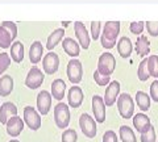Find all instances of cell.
<instances>
[{
  "label": "cell",
  "instance_id": "cell-2",
  "mask_svg": "<svg viewBox=\"0 0 158 142\" xmlns=\"http://www.w3.org/2000/svg\"><path fill=\"white\" fill-rule=\"evenodd\" d=\"M117 109H118V113L123 119H132L133 113H135V101H133L132 96L129 94H120L117 99Z\"/></svg>",
  "mask_w": 158,
  "mask_h": 142
},
{
  "label": "cell",
  "instance_id": "cell-13",
  "mask_svg": "<svg viewBox=\"0 0 158 142\" xmlns=\"http://www.w3.org/2000/svg\"><path fill=\"white\" fill-rule=\"evenodd\" d=\"M74 32H75V36L79 41V45L85 49V50H87L90 47V36H88V32L85 26V24L81 21L74 22Z\"/></svg>",
  "mask_w": 158,
  "mask_h": 142
},
{
  "label": "cell",
  "instance_id": "cell-41",
  "mask_svg": "<svg viewBox=\"0 0 158 142\" xmlns=\"http://www.w3.org/2000/svg\"><path fill=\"white\" fill-rule=\"evenodd\" d=\"M69 24H70V22H69V21H65V22H62V25H63V28H66V26L69 25Z\"/></svg>",
  "mask_w": 158,
  "mask_h": 142
},
{
  "label": "cell",
  "instance_id": "cell-33",
  "mask_svg": "<svg viewBox=\"0 0 158 142\" xmlns=\"http://www.w3.org/2000/svg\"><path fill=\"white\" fill-rule=\"evenodd\" d=\"M94 79H95V82H96L98 86H102V87H103V86H107V84H110V83H111V76L102 75L98 70L94 72Z\"/></svg>",
  "mask_w": 158,
  "mask_h": 142
},
{
  "label": "cell",
  "instance_id": "cell-5",
  "mask_svg": "<svg viewBox=\"0 0 158 142\" xmlns=\"http://www.w3.org/2000/svg\"><path fill=\"white\" fill-rule=\"evenodd\" d=\"M67 78L73 84H78V83L82 82V76H83V67L81 61L73 58L70 59V62L67 63V70H66Z\"/></svg>",
  "mask_w": 158,
  "mask_h": 142
},
{
  "label": "cell",
  "instance_id": "cell-15",
  "mask_svg": "<svg viewBox=\"0 0 158 142\" xmlns=\"http://www.w3.org/2000/svg\"><path fill=\"white\" fill-rule=\"evenodd\" d=\"M67 100H69V105L71 108H79L83 103V91L81 87L78 86H73L69 90L67 94Z\"/></svg>",
  "mask_w": 158,
  "mask_h": 142
},
{
  "label": "cell",
  "instance_id": "cell-7",
  "mask_svg": "<svg viewBox=\"0 0 158 142\" xmlns=\"http://www.w3.org/2000/svg\"><path fill=\"white\" fill-rule=\"evenodd\" d=\"M24 122L29 126L32 130H38L41 128V116L36 108L28 105L24 108Z\"/></svg>",
  "mask_w": 158,
  "mask_h": 142
},
{
  "label": "cell",
  "instance_id": "cell-14",
  "mask_svg": "<svg viewBox=\"0 0 158 142\" xmlns=\"http://www.w3.org/2000/svg\"><path fill=\"white\" fill-rule=\"evenodd\" d=\"M6 128H7V133L11 137H19L24 129V121L21 120V117L13 116L8 120Z\"/></svg>",
  "mask_w": 158,
  "mask_h": 142
},
{
  "label": "cell",
  "instance_id": "cell-21",
  "mask_svg": "<svg viewBox=\"0 0 158 142\" xmlns=\"http://www.w3.org/2000/svg\"><path fill=\"white\" fill-rule=\"evenodd\" d=\"M42 54H44V46L40 41H34L32 43L31 49H29V59L33 65H36L42 59Z\"/></svg>",
  "mask_w": 158,
  "mask_h": 142
},
{
  "label": "cell",
  "instance_id": "cell-17",
  "mask_svg": "<svg viewBox=\"0 0 158 142\" xmlns=\"http://www.w3.org/2000/svg\"><path fill=\"white\" fill-rule=\"evenodd\" d=\"M133 126L137 129L138 133H144L152 126L150 124V119L148 117L145 113H137L133 116Z\"/></svg>",
  "mask_w": 158,
  "mask_h": 142
},
{
  "label": "cell",
  "instance_id": "cell-18",
  "mask_svg": "<svg viewBox=\"0 0 158 142\" xmlns=\"http://www.w3.org/2000/svg\"><path fill=\"white\" fill-rule=\"evenodd\" d=\"M62 47H63V51H65L67 55L73 57V58L78 57V55H79V51H81L79 43H78L75 40H74V38H71V37H66V38H63Z\"/></svg>",
  "mask_w": 158,
  "mask_h": 142
},
{
  "label": "cell",
  "instance_id": "cell-31",
  "mask_svg": "<svg viewBox=\"0 0 158 142\" xmlns=\"http://www.w3.org/2000/svg\"><path fill=\"white\" fill-rule=\"evenodd\" d=\"M156 130H154V126H150L146 132L141 134V142H156Z\"/></svg>",
  "mask_w": 158,
  "mask_h": 142
},
{
  "label": "cell",
  "instance_id": "cell-36",
  "mask_svg": "<svg viewBox=\"0 0 158 142\" xmlns=\"http://www.w3.org/2000/svg\"><path fill=\"white\" fill-rule=\"evenodd\" d=\"M146 24V30L152 37H158V21H148Z\"/></svg>",
  "mask_w": 158,
  "mask_h": 142
},
{
  "label": "cell",
  "instance_id": "cell-40",
  "mask_svg": "<svg viewBox=\"0 0 158 142\" xmlns=\"http://www.w3.org/2000/svg\"><path fill=\"white\" fill-rule=\"evenodd\" d=\"M150 99L158 103V80H154L150 84Z\"/></svg>",
  "mask_w": 158,
  "mask_h": 142
},
{
  "label": "cell",
  "instance_id": "cell-16",
  "mask_svg": "<svg viewBox=\"0 0 158 142\" xmlns=\"http://www.w3.org/2000/svg\"><path fill=\"white\" fill-rule=\"evenodd\" d=\"M13 116H17V108L16 105L11 101L3 103L2 107H0V122L3 125H7L8 120Z\"/></svg>",
  "mask_w": 158,
  "mask_h": 142
},
{
  "label": "cell",
  "instance_id": "cell-28",
  "mask_svg": "<svg viewBox=\"0 0 158 142\" xmlns=\"http://www.w3.org/2000/svg\"><path fill=\"white\" fill-rule=\"evenodd\" d=\"M12 41H13V38L11 36V33L4 26H0V47H3V49L11 47Z\"/></svg>",
  "mask_w": 158,
  "mask_h": 142
},
{
  "label": "cell",
  "instance_id": "cell-19",
  "mask_svg": "<svg viewBox=\"0 0 158 142\" xmlns=\"http://www.w3.org/2000/svg\"><path fill=\"white\" fill-rule=\"evenodd\" d=\"M66 94V83L62 79H56L52 83V96L53 99L61 101Z\"/></svg>",
  "mask_w": 158,
  "mask_h": 142
},
{
  "label": "cell",
  "instance_id": "cell-10",
  "mask_svg": "<svg viewBox=\"0 0 158 142\" xmlns=\"http://www.w3.org/2000/svg\"><path fill=\"white\" fill-rule=\"evenodd\" d=\"M92 112H94V116H95L96 122L106 121V103L102 96L99 95L92 96Z\"/></svg>",
  "mask_w": 158,
  "mask_h": 142
},
{
  "label": "cell",
  "instance_id": "cell-25",
  "mask_svg": "<svg viewBox=\"0 0 158 142\" xmlns=\"http://www.w3.org/2000/svg\"><path fill=\"white\" fill-rule=\"evenodd\" d=\"M136 103H137V107L142 112L149 111V108H150V95H148L144 91H137L136 92Z\"/></svg>",
  "mask_w": 158,
  "mask_h": 142
},
{
  "label": "cell",
  "instance_id": "cell-27",
  "mask_svg": "<svg viewBox=\"0 0 158 142\" xmlns=\"http://www.w3.org/2000/svg\"><path fill=\"white\" fill-rule=\"evenodd\" d=\"M118 137H120V140L123 142H136L137 141L135 132L127 125L120 126V129H118Z\"/></svg>",
  "mask_w": 158,
  "mask_h": 142
},
{
  "label": "cell",
  "instance_id": "cell-38",
  "mask_svg": "<svg viewBox=\"0 0 158 142\" xmlns=\"http://www.w3.org/2000/svg\"><path fill=\"white\" fill-rule=\"evenodd\" d=\"M100 26L102 24L99 21H92L91 22V37L92 40H98L99 37H100Z\"/></svg>",
  "mask_w": 158,
  "mask_h": 142
},
{
  "label": "cell",
  "instance_id": "cell-8",
  "mask_svg": "<svg viewBox=\"0 0 158 142\" xmlns=\"http://www.w3.org/2000/svg\"><path fill=\"white\" fill-rule=\"evenodd\" d=\"M44 79H45V75L42 74V71L38 67L34 66L29 70L28 75L25 78V86L28 88H31V90H37L38 87L42 86Z\"/></svg>",
  "mask_w": 158,
  "mask_h": 142
},
{
  "label": "cell",
  "instance_id": "cell-22",
  "mask_svg": "<svg viewBox=\"0 0 158 142\" xmlns=\"http://www.w3.org/2000/svg\"><path fill=\"white\" fill-rule=\"evenodd\" d=\"M13 91V78L11 75H3L0 78V96L7 97Z\"/></svg>",
  "mask_w": 158,
  "mask_h": 142
},
{
  "label": "cell",
  "instance_id": "cell-12",
  "mask_svg": "<svg viewBox=\"0 0 158 142\" xmlns=\"http://www.w3.org/2000/svg\"><path fill=\"white\" fill-rule=\"evenodd\" d=\"M52 99H53L52 94L50 92H48V91H45V90H42L37 95V109L42 116H45V115H48L49 112H50Z\"/></svg>",
  "mask_w": 158,
  "mask_h": 142
},
{
  "label": "cell",
  "instance_id": "cell-1",
  "mask_svg": "<svg viewBox=\"0 0 158 142\" xmlns=\"http://www.w3.org/2000/svg\"><path fill=\"white\" fill-rule=\"evenodd\" d=\"M120 33V22L118 21H108L104 24L103 34L100 36L102 46L104 49H112L116 45V38Z\"/></svg>",
  "mask_w": 158,
  "mask_h": 142
},
{
  "label": "cell",
  "instance_id": "cell-20",
  "mask_svg": "<svg viewBox=\"0 0 158 142\" xmlns=\"http://www.w3.org/2000/svg\"><path fill=\"white\" fill-rule=\"evenodd\" d=\"M117 51L123 58H129L133 51V45H132L131 38L121 37L117 42Z\"/></svg>",
  "mask_w": 158,
  "mask_h": 142
},
{
  "label": "cell",
  "instance_id": "cell-39",
  "mask_svg": "<svg viewBox=\"0 0 158 142\" xmlns=\"http://www.w3.org/2000/svg\"><path fill=\"white\" fill-rule=\"evenodd\" d=\"M103 142H118V138L113 130H107L103 134Z\"/></svg>",
  "mask_w": 158,
  "mask_h": 142
},
{
  "label": "cell",
  "instance_id": "cell-3",
  "mask_svg": "<svg viewBox=\"0 0 158 142\" xmlns=\"http://www.w3.org/2000/svg\"><path fill=\"white\" fill-rule=\"evenodd\" d=\"M54 122L59 129H66L69 126L70 124V109H69L67 104L59 101L54 107Z\"/></svg>",
  "mask_w": 158,
  "mask_h": 142
},
{
  "label": "cell",
  "instance_id": "cell-37",
  "mask_svg": "<svg viewBox=\"0 0 158 142\" xmlns=\"http://www.w3.org/2000/svg\"><path fill=\"white\" fill-rule=\"evenodd\" d=\"M2 26H4L9 33H11V36H12L13 40L17 37V26H16V24H15V22H12V21H3Z\"/></svg>",
  "mask_w": 158,
  "mask_h": 142
},
{
  "label": "cell",
  "instance_id": "cell-30",
  "mask_svg": "<svg viewBox=\"0 0 158 142\" xmlns=\"http://www.w3.org/2000/svg\"><path fill=\"white\" fill-rule=\"evenodd\" d=\"M148 68H149L150 76L158 78V55L148 57Z\"/></svg>",
  "mask_w": 158,
  "mask_h": 142
},
{
  "label": "cell",
  "instance_id": "cell-24",
  "mask_svg": "<svg viewBox=\"0 0 158 142\" xmlns=\"http://www.w3.org/2000/svg\"><path fill=\"white\" fill-rule=\"evenodd\" d=\"M150 42L149 40H148V37L146 36H140L137 38V41H136V51H137V54L138 55H141V57H145L148 55L150 53Z\"/></svg>",
  "mask_w": 158,
  "mask_h": 142
},
{
  "label": "cell",
  "instance_id": "cell-11",
  "mask_svg": "<svg viewBox=\"0 0 158 142\" xmlns=\"http://www.w3.org/2000/svg\"><path fill=\"white\" fill-rule=\"evenodd\" d=\"M58 66H59L58 54L50 51V53H48V54L44 57V59H42V68H44V71H45V74H48V75L56 74L57 70H58Z\"/></svg>",
  "mask_w": 158,
  "mask_h": 142
},
{
  "label": "cell",
  "instance_id": "cell-35",
  "mask_svg": "<svg viewBox=\"0 0 158 142\" xmlns=\"http://www.w3.org/2000/svg\"><path fill=\"white\" fill-rule=\"evenodd\" d=\"M144 28H145V22H142V21H135V22H132L131 25H129V30L131 33L133 34H141L142 32H144Z\"/></svg>",
  "mask_w": 158,
  "mask_h": 142
},
{
  "label": "cell",
  "instance_id": "cell-34",
  "mask_svg": "<svg viewBox=\"0 0 158 142\" xmlns=\"http://www.w3.org/2000/svg\"><path fill=\"white\" fill-rule=\"evenodd\" d=\"M9 65H11V57H9V54L2 53L0 54V75L9 67Z\"/></svg>",
  "mask_w": 158,
  "mask_h": 142
},
{
  "label": "cell",
  "instance_id": "cell-9",
  "mask_svg": "<svg viewBox=\"0 0 158 142\" xmlns=\"http://www.w3.org/2000/svg\"><path fill=\"white\" fill-rule=\"evenodd\" d=\"M118 96H120V83L117 80H113L106 88V94H104V97H103L106 107H112L117 101Z\"/></svg>",
  "mask_w": 158,
  "mask_h": 142
},
{
  "label": "cell",
  "instance_id": "cell-43",
  "mask_svg": "<svg viewBox=\"0 0 158 142\" xmlns=\"http://www.w3.org/2000/svg\"><path fill=\"white\" fill-rule=\"evenodd\" d=\"M0 107H2V105H0Z\"/></svg>",
  "mask_w": 158,
  "mask_h": 142
},
{
  "label": "cell",
  "instance_id": "cell-23",
  "mask_svg": "<svg viewBox=\"0 0 158 142\" xmlns=\"http://www.w3.org/2000/svg\"><path fill=\"white\" fill-rule=\"evenodd\" d=\"M63 36H65V30H63V28H59V29L53 30V33L48 37L46 47L49 49V50H53V49L63 40Z\"/></svg>",
  "mask_w": 158,
  "mask_h": 142
},
{
  "label": "cell",
  "instance_id": "cell-42",
  "mask_svg": "<svg viewBox=\"0 0 158 142\" xmlns=\"http://www.w3.org/2000/svg\"><path fill=\"white\" fill-rule=\"evenodd\" d=\"M9 142H20V141H17V140H11Z\"/></svg>",
  "mask_w": 158,
  "mask_h": 142
},
{
  "label": "cell",
  "instance_id": "cell-32",
  "mask_svg": "<svg viewBox=\"0 0 158 142\" xmlns=\"http://www.w3.org/2000/svg\"><path fill=\"white\" fill-rule=\"evenodd\" d=\"M78 134L74 129H66L62 133V142H77Z\"/></svg>",
  "mask_w": 158,
  "mask_h": 142
},
{
  "label": "cell",
  "instance_id": "cell-29",
  "mask_svg": "<svg viewBox=\"0 0 158 142\" xmlns=\"http://www.w3.org/2000/svg\"><path fill=\"white\" fill-rule=\"evenodd\" d=\"M137 78L141 82H145V80H148V78H150L149 68H148V58H144V59L140 62V66L137 68Z\"/></svg>",
  "mask_w": 158,
  "mask_h": 142
},
{
  "label": "cell",
  "instance_id": "cell-4",
  "mask_svg": "<svg viewBox=\"0 0 158 142\" xmlns=\"http://www.w3.org/2000/svg\"><path fill=\"white\" fill-rule=\"evenodd\" d=\"M116 68V59L111 53H103L98 61V71L102 75L111 76Z\"/></svg>",
  "mask_w": 158,
  "mask_h": 142
},
{
  "label": "cell",
  "instance_id": "cell-26",
  "mask_svg": "<svg viewBox=\"0 0 158 142\" xmlns=\"http://www.w3.org/2000/svg\"><path fill=\"white\" fill-rule=\"evenodd\" d=\"M9 55H11L13 62H16V63L23 62V59H24V45L23 43L20 41L13 42L11 46V54Z\"/></svg>",
  "mask_w": 158,
  "mask_h": 142
},
{
  "label": "cell",
  "instance_id": "cell-6",
  "mask_svg": "<svg viewBox=\"0 0 158 142\" xmlns=\"http://www.w3.org/2000/svg\"><path fill=\"white\" fill-rule=\"evenodd\" d=\"M79 126H81L82 133L85 134L87 138H95L96 129H98L96 128V121L88 113L81 115V119H79Z\"/></svg>",
  "mask_w": 158,
  "mask_h": 142
}]
</instances>
